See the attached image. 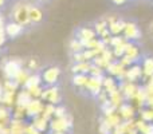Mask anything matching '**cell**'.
I'll return each mask as SVG.
<instances>
[{
  "instance_id": "1",
  "label": "cell",
  "mask_w": 153,
  "mask_h": 134,
  "mask_svg": "<svg viewBox=\"0 0 153 134\" xmlns=\"http://www.w3.org/2000/svg\"><path fill=\"white\" fill-rule=\"evenodd\" d=\"M28 10H30V3L24 1V0H19L11 8V19L13 21H16V23L22 24L24 28L30 27L31 21H30Z\"/></svg>"
},
{
  "instance_id": "2",
  "label": "cell",
  "mask_w": 153,
  "mask_h": 134,
  "mask_svg": "<svg viewBox=\"0 0 153 134\" xmlns=\"http://www.w3.org/2000/svg\"><path fill=\"white\" fill-rule=\"evenodd\" d=\"M22 67H24V61L20 58H11L8 61H4L1 66L3 75L5 79H13V76Z\"/></svg>"
},
{
  "instance_id": "3",
  "label": "cell",
  "mask_w": 153,
  "mask_h": 134,
  "mask_svg": "<svg viewBox=\"0 0 153 134\" xmlns=\"http://www.w3.org/2000/svg\"><path fill=\"white\" fill-rule=\"evenodd\" d=\"M40 76H42L43 86H55L61 78V68L58 66H50L42 71Z\"/></svg>"
},
{
  "instance_id": "4",
  "label": "cell",
  "mask_w": 153,
  "mask_h": 134,
  "mask_svg": "<svg viewBox=\"0 0 153 134\" xmlns=\"http://www.w3.org/2000/svg\"><path fill=\"white\" fill-rule=\"evenodd\" d=\"M73 126V121L69 115L65 117H54L50 119V132H62L67 133Z\"/></svg>"
},
{
  "instance_id": "5",
  "label": "cell",
  "mask_w": 153,
  "mask_h": 134,
  "mask_svg": "<svg viewBox=\"0 0 153 134\" xmlns=\"http://www.w3.org/2000/svg\"><path fill=\"white\" fill-rule=\"evenodd\" d=\"M40 99H42L43 102L53 103V105H58V103L61 102L62 97H61V93H59V89L56 87V84L55 86H45L43 87Z\"/></svg>"
},
{
  "instance_id": "6",
  "label": "cell",
  "mask_w": 153,
  "mask_h": 134,
  "mask_svg": "<svg viewBox=\"0 0 153 134\" xmlns=\"http://www.w3.org/2000/svg\"><path fill=\"white\" fill-rule=\"evenodd\" d=\"M45 107V102L40 98H32L31 102L26 106V115L27 118H34L36 115H40Z\"/></svg>"
},
{
  "instance_id": "7",
  "label": "cell",
  "mask_w": 153,
  "mask_h": 134,
  "mask_svg": "<svg viewBox=\"0 0 153 134\" xmlns=\"http://www.w3.org/2000/svg\"><path fill=\"white\" fill-rule=\"evenodd\" d=\"M24 31V27L22 24L16 23V21L11 20V21H7L4 26V32L7 35V38H11V39H15V38L20 36Z\"/></svg>"
},
{
  "instance_id": "8",
  "label": "cell",
  "mask_w": 153,
  "mask_h": 134,
  "mask_svg": "<svg viewBox=\"0 0 153 134\" xmlns=\"http://www.w3.org/2000/svg\"><path fill=\"white\" fill-rule=\"evenodd\" d=\"M101 87H102V81H101L100 76H93V75H89V79L86 82V86L85 89L87 90L90 95H98L101 93Z\"/></svg>"
},
{
  "instance_id": "9",
  "label": "cell",
  "mask_w": 153,
  "mask_h": 134,
  "mask_svg": "<svg viewBox=\"0 0 153 134\" xmlns=\"http://www.w3.org/2000/svg\"><path fill=\"white\" fill-rule=\"evenodd\" d=\"M30 122H31V125L39 133L45 134L46 132H48V130H50V121H48L47 118H45L42 114H40V115L34 117V118H31V121H30Z\"/></svg>"
},
{
  "instance_id": "10",
  "label": "cell",
  "mask_w": 153,
  "mask_h": 134,
  "mask_svg": "<svg viewBox=\"0 0 153 134\" xmlns=\"http://www.w3.org/2000/svg\"><path fill=\"white\" fill-rule=\"evenodd\" d=\"M28 16H30V21L31 24H39L43 21L45 19V12L40 7L34 4H30V10H28Z\"/></svg>"
},
{
  "instance_id": "11",
  "label": "cell",
  "mask_w": 153,
  "mask_h": 134,
  "mask_svg": "<svg viewBox=\"0 0 153 134\" xmlns=\"http://www.w3.org/2000/svg\"><path fill=\"white\" fill-rule=\"evenodd\" d=\"M95 36H97V31L90 28V27H81V28L78 30V32H76V39L81 40L82 44H83L85 42L95 39Z\"/></svg>"
},
{
  "instance_id": "12",
  "label": "cell",
  "mask_w": 153,
  "mask_h": 134,
  "mask_svg": "<svg viewBox=\"0 0 153 134\" xmlns=\"http://www.w3.org/2000/svg\"><path fill=\"white\" fill-rule=\"evenodd\" d=\"M124 34L128 39H140L141 38V30L138 28L137 24L126 23V24H124Z\"/></svg>"
},
{
  "instance_id": "13",
  "label": "cell",
  "mask_w": 153,
  "mask_h": 134,
  "mask_svg": "<svg viewBox=\"0 0 153 134\" xmlns=\"http://www.w3.org/2000/svg\"><path fill=\"white\" fill-rule=\"evenodd\" d=\"M26 121L24 119H16L11 118L8 127H10V134H24L26 130Z\"/></svg>"
},
{
  "instance_id": "14",
  "label": "cell",
  "mask_w": 153,
  "mask_h": 134,
  "mask_svg": "<svg viewBox=\"0 0 153 134\" xmlns=\"http://www.w3.org/2000/svg\"><path fill=\"white\" fill-rule=\"evenodd\" d=\"M32 97L31 94H30L28 91H27L24 87H22V90H18V93H16V98H15V105L18 106H23V107H26L27 105H28L30 102H31Z\"/></svg>"
},
{
  "instance_id": "15",
  "label": "cell",
  "mask_w": 153,
  "mask_h": 134,
  "mask_svg": "<svg viewBox=\"0 0 153 134\" xmlns=\"http://www.w3.org/2000/svg\"><path fill=\"white\" fill-rule=\"evenodd\" d=\"M30 75H31V71H30L28 68H26V67H22L20 70L16 73V75L13 76V81H15L20 87H23V84L26 83V81L28 79Z\"/></svg>"
},
{
  "instance_id": "16",
  "label": "cell",
  "mask_w": 153,
  "mask_h": 134,
  "mask_svg": "<svg viewBox=\"0 0 153 134\" xmlns=\"http://www.w3.org/2000/svg\"><path fill=\"white\" fill-rule=\"evenodd\" d=\"M40 84H43L42 82V76H40V74L38 73H31V75L28 76V79L26 81V83L23 84L24 89H28V87H34V86H40Z\"/></svg>"
},
{
  "instance_id": "17",
  "label": "cell",
  "mask_w": 153,
  "mask_h": 134,
  "mask_svg": "<svg viewBox=\"0 0 153 134\" xmlns=\"http://www.w3.org/2000/svg\"><path fill=\"white\" fill-rule=\"evenodd\" d=\"M15 98H16V93H8V91H3L1 99H0V103H3L4 106L12 109L15 106Z\"/></svg>"
},
{
  "instance_id": "18",
  "label": "cell",
  "mask_w": 153,
  "mask_h": 134,
  "mask_svg": "<svg viewBox=\"0 0 153 134\" xmlns=\"http://www.w3.org/2000/svg\"><path fill=\"white\" fill-rule=\"evenodd\" d=\"M11 118H12V109L0 103V122L1 124H10Z\"/></svg>"
},
{
  "instance_id": "19",
  "label": "cell",
  "mask_w": 153,
  "mask_h": 134,
  "mask_svg": "<svg viewBox=\"0 0 153 134\" xmlns=\"http://www.w3.org/2000/svg\"><path fill=\"white\" fill-rule=\"evenodd\" d=\"M90 67H91V63H89V61L87 62H75L74 66L71 67V71H73V74H76V73L89 74Z\"/></svg>"
},
{
  "instance_id": "20",
  "label": "cell",
  "mask_w": 153,
  "mask_h": 134,
  "mask_svg": "<svg viewBox=\"0 0 153 134\" xmlns=\"http://www.w3.org/2000/svg\"><path fill=\"white\" fill-rule=\"evenodd\" d=\"M87 79H89L87 74L76 73V74H74V76H73V84H74L75 87H82V89H85Z\"/></svg>"
},
{
  "instance_id": "21",
  "label": "cell",
  "mask_w": 153,
  "mask_h": 134,
  "mask_svg": "<svg viewBox=\"0 0 153 134\" xmlns=\"http://www.w3.org/2000/svg\"><path fill=\"white\" fill-rule=\"evenodd\" d=\"M1 84H3V91H8V93H18L19 87H20L13 79H4V82Z\"/></svg>"
},
{
  "instance_id": "22",
  "label": "cell",
  "mask_w": 153,
  "mask_h": 134,
  "mask_svg": "<svg viewBox=\"0 0 153 134\" xmlns=\"http://www.w3.org/2000/svg\"><path fill=\"white\" fill-rule=\"evenodd\" d=\"M55 106L56 105H53V103H45V107H43V111H42V115L45 118H47L48 121L54 118V114H55Z\"/></svg>"
},
{
  "instance_id": "23",
  "label": "cell",
  "mask_w": 153,
  "mask_h": 134,
  "mask_svg": "<svg viewBox=\"0 0 153 134\" xmlns=\"http://www.w3.org/2000/svg\"><path fill=\"white\" fill-rule=\"evenodd\" d=\"M12 118H16V119H26V118H27V115H26V107L15 105V106L12 107Z\"/></svg>"
},
{
  "instance_id": "24",
  "label": "cell",
  "mask_w": 153,
  "mask_h": 134,
  "mask_svg": "<svg viewBox=\"0 0 153 134\" xmlns=\"http://www.w3.org/2000/svg\"><path fill=\"white\" fill-rule=\"evenodd\" d=\"M24 64H26V68H28L31 73H34V71H36L39 68V62H38L36 58L27 59V62H24Z\"/></svg>"
},
{
  "instance_id": "25",
  "label": "cell",
  "mask_w": 153,
  "mask_h": 134,
  "mask_svg": "<svg viewBox=\"0 0 153 134\" xmlns=\"http://www.w3.org/2000/svg\"><path fill=\"white\" fill-rule=\"evenodd\" d=\"M43 84H40V86H34V87H28V89H26L27 91L31 94L32 98H40V95H42V91H43Z\"/></svg>"
},
{
  "instance_id": "26",
  "label": "cell",
  "mask_w": 153,
  "mask_h": 134,
  "mask_svg": "<svg viewBox=\"0 0 153 134\" xmlns=\"http://www.w3.org/2000/svg\"><path fill=\"white\" fill-rule=\"evenodd\" d=\"M67 115L66 114V107H63V106H55V114H54V117H65Z\"/></svg>"
},
{
  "instance_id": "27",
  "label": "cell",
  "mask_w": 153,
  "mask_h": 134,
  "mask_svg": "<svg viewBox=\"0 0 153 134\" xmlns=\"http://www.w3.org/2000/svg\"><path fill=\"white\" fill-rule=\"evenodd\" d=\"M133 0H110L111 4L117 5V7H122V5H126L129 4V3H132Z\"/></svg>"
},
{
  "instance_id": "28",
  "label": "cell",
  "mask_w": 153,
  "mask_h": 134,
  "mask_svg": "<svg viewBox=\"0 0 153 134\" xmlns=\"http://www.w3.org/2000/svg\"><path fill=\"white\" fill-rule=\"evenodd\" d=\"M7 35H5L4 30H0V47H3V46L5 44V42H7Z\"/></svg>"
},
{
  "instance_id": "29",
  "label": "cell",
  "mask_w": 153,
  "mask_h": 134,
  "mask_svg": "<svg viewBox=\"0 0 153 134\" xmlns=\"http://www.w3.org/2000/svg\"><path fill=\"white\" fill-rule=\"evenodd\" d=\"M5 23H7V21H5V18L3 16V13L0 12V30H4Z\"/></svg>"
},
{
  "instance_id": "30",
  "label": "cell",
  "mask_w": 153,
  "mask_h": 134,
  "mask_svg": "<svg viewBox=\"0 0 153 134\" xmlns=\"http://www.w3.org/2000/svg\"><path fill=\"white\" fill-rule=\"evenodd\" d=\"M7 4V0H0V11L4 8V5Z\"/></svg>"
},
{
  "instance_id": "31",
  "label": "cell",
  "mask_w": 153,
  "mask_h": 134,
  "mask_svg": "<svg viewBox=\"0 0 153 134\" xmlns=\"http://www.w3.org/2000/svg\"><path fill=\"white\" fill-rule=\"evenodd\" d=\"M149 32H151V36L153 38V20L151 21V24H149Z\"/></svg>"
},
{
  "instance_id": "32",
  "label": "cell",
  "mask_w": 153,
  "mask_h": 134,
  "mask_svg": "<svg viewBox=\"0 0 153 134\" xmlns=\"http://www.w3.org/2000/svg\"><path fill=\"white\" fill-rule=\"evenodd\" d=\"M1 95H3V84L0 83V99H1Z\"/></svg>"
},
{
  "instance_id": "33",
  "label": "cell",
  "mask_w": 153,
  "mask_h": 134,
  "mask_svg": "<svg viewBox=\"0 0 153 134\" xmlns=\"http://www.w3.org/2000/svg\"><path fill=\"white\" fill-rule=\"evenodd\" d=\"M51 134H66V133H62V132H51Z\"/></svg>"
},
{
  "instance_id": "34",
  "label": "cell",
  "mask_w": 153,
  "mask_h": 134,
  "mask_svg": "<svg viewBox=\"0 0 153 134\" xmlns=\"http://www.w3.org/2000/svg\"><path fill=\"white\" fill-rule=\"evenodd\" d=\"M36 1H39V3H46V1H50V0H36Z\"/></svg>"
},
{
  "instance_id": "35",
  "label": "cell",
  "mask_w": 153,
  "mask_h": 134,
  "mask_svg": "<svg viewBox=\"0 0 153 134\" xmlns=\"http://www.w3.org/2000/svg\"><path fill=\"white\" fill-rule=\"evenodd\" d=\"M0 51H1V47H0Z\"/></svg>"
}]
</instances>
